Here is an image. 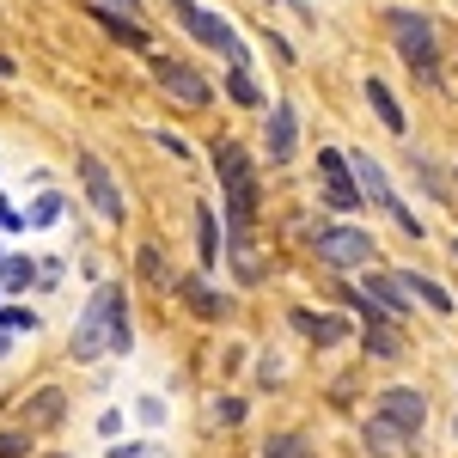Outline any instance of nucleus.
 Wrapping results in <instances>:
<instances>
[{
	"instance_id": "6ab92c4d",
	"label": "nucleus",
	"mask_w": 458,
	"mask_h": 458,
	"mask_svg": "<svg viewBox=\"0 0 458 458\" xmlns=\"http://www.w3.org/2000/svg\"><path fill=\"white\" fill-rule=\"evenodd\" d=\"M135 269H141V282H153V287H172V282H177L172 269H165V257H159V245H141Z\"/></svg>"
},
{
	"instance_id": "412c9836",
	"label": "nucleus",
	"mask_w": 458,
	"mask_h": 458,
	"mask_svg": "<svg viewBox=\"0 0 458 458\" xmlns=\"http://www.w3.org/2000/svg\"><path fill=\"white\" fill-rule=\"evenodd\" d=\"M263 458H312V446H306V434H269Z\"/></svg>"
},
{
	"instance_id": "f03ea898",
	"label": "nucleus",
	"mask_w": 458,
	"mask_h": 458,
	"mask_svg": "<svg viewBox=\"0 0 458 458\" xmlns=\"http://www.w3.org/2000/svg\"><path fill=\"white\" fill-rule=\"evenodd\" d=\"M105 349H129V300H123V287H98V300L73 324V360H98Z\"/></svg>"
},
{
	"instance_id": "cd10ccee",
	"label": "nucleus",
	"mask_w": 458,
	"mask_h": 458,
	"mask_svg": "<svg viewBox=\"0 0 458 458\" xmlns=\"http://www.w3.org/2000/svg\"><path fill=\"white\" fill-rule=\"evenodd\" d=\"M55 458H68V453H55Z\"/></svg>"
},
{
	"instance_id": "0eeeda50",
	"label": "nucleus",
	"mask_w": 458,
	"mask_h": 458,
	"mask_svg": "<svg viewBox=\"0 0 458 458\" xmlns=\"http://www.w3.org/2000/svg\"><path fill=\"white\" fill-rule=\"evenodd\" d=\"M73 165H80V183H86V202L105 214V220H123V190H116V177L105 172V159H98V153H80Z\"/></svg>"
},
{
	"instance_id": "bb28decb",
	"label": "nucleus",
	"mask_w": 458,
	"mask_h": 458,
	"mask_svg": "<svg viewBox=\"0 0 458 458\" xmlns=\"http://www.w3.org/2000/svg\"><path fill=\"white\" fill-rule=\"evenodd\" d=\"M0 80H13V62H6V55H0Z\"/></svg>"
},
{
	"instance_id": "1a4fd4ad",
	"label": "nucleus",
	"mask_w": 458,
	"mask_h": 458,
	"mask_svg": "<svg viewBox=\"0 0 458 458\" xmlns=\"http://www.w3.org/2000/svg\"><path fill=\"white\" fill-rule=\"evenodd\" d=\"M318 177H324V202H330V208H360V196H354V177H349V159H343V153H336V147H324V153H318Z\"/></svg>"
},
{
	"instance_id": "9d476101",
	"label": "nucleus",
	"mask_w": 458,
	"mask_h": 458,
	"mask_svg": "<svg viewBox=\"0 0 458 458\" xmlns=\"http://www.w3.org/2000/svg\"><path fill=\"white\" fill-rule=\"evenodd\" d=\"M293 147H300L293 105H276V116H269V165H287V159H293Z\"/></svg>"
},
{
	"instance_id": "f3484780",
	"label": "nucleus",
	"mask_w": 458,
	"mask_h": 458,
	"mask_svg": "<svg viewBox=\"0 0 458 458\" xmlns=\"http://www.w3.org/2000/svg\"><path fill=\"white\" fill-rule=\"evenodd\" d=\"M196 257H202V269H214V257H220V226H214L208 202L196 208Z\"/></svg>"
},
{
	"instance_id": "6e6552de",
	"label": "nucleus",
	"mask_w": 458,
	"mask_h": 458,
	"mask_svg": "<svg viewBox=\"0 0 458 458\" xmlns=\"http://www.w3.org/2000/svg\"><path fill=\"white\" fill-rule=\"evenodd\" d=\"M153 80H159V92H172L177 105H208V80H202V73L196 68H183V62H172V55H159V62H153Z\"/></svg>"
},
{
	"instance_id": "7ed1b4c3",
	"label": "nucleus",
	"mask_w": 458,
	"mask_h": 458,
	"mask_svg": "<svg viewBox=\"0 0 458 458\" xmlns=\"http://www.w3.org/2000/svg\"><path fill=\"white\" fill-rule=\"evenodd\" d=\"M386 25H391V37H397V55L416 68V80H422V86H440V37H434V19L391 6Z\"/></svg>"
},
{
	"instance_id": "4468645a",
	"label": "nucleus",
	"mask_w": 458,
	"mask_h": 458,
	"mask_svg": "<svg viewBox=\"0 0 458 458\" xmlns=\"http://www.w3.org/2000/svg\"><path fill=\"white\" fill-rule=\"evenodd\" d=\"M360 293H367V300H373L386 318H403V306H410V293L397 287V276H367V287H360Z\"/></svg>"
},
{
	"instance_id": "b1692460",
	"label": "nucleus",
	"mask_w": 458,
	"mask_h": 458,
	"mask_svg": "<svg viewBox=\"0 0 458 458\" xmlns=\"http://www.w3.org/2000/svg\"><path fill=\"white\" fill-rule=\"evenodd\" d=\"M55 214H62V196H43V202H37V208H31V226H49Z\"/></svg>"
},
{
	"instance_id": "39448f33",
	"label": "nucleus",
	"mask_w": 458,
	"mask_h": 458,
	"mask_svg": "<svg viewBox=\"0 0 458 458\" xmlns=\"http://www.w3.org/2000/svg\"><path fill=\"white\" fill-rule=\"evenodd\" d=\"M312 245H318V263H330V269L373 263V233H367V226H318Z\"/></svg>"
},
{
	"instance_id": "dca6fc26",
	"label": "nucleus",
	"mask_w": 458,
	"mask_h": 458,
	"mask_svg": "<svg viewBox=\"0 0 458 458\" xmlns=\"http://www.w3.org/2000/svg\"><path fill=\"white\" fill-rule=\"evenodd\" d=\"M367 105H373V116L386 123L391 135H403V110H397V98H391L386 80H367Z\"/></svg>"
},
{
	"instance_id": "5701e85b",
	"label": "nucleus",
	"mask_w": 458,
	"mask_h": 458,
	"mask_svg": "<svg viewBox=\"0 0 458 458\" xmlns=\"http://www.w3.org/2000/svg\"><path fill=\"white\" fill-rule=\"evenodd\" d=\"M31 453V434H25V428H6V434H0V458H25Z\"/></svg>"
},
{
	"instance_id": "f8f14e48",
	"label": "nucleus",
	"mask_w": 458,
	"mask_h": 458,
	"mask_svg": "<svg viewBox=\"0 0 458 458\" xmlns=\"http://www.w3.org/2000/svg\"><path fill=\"white\" fill-rule=\"evenodd\" d=\"M62 410H68V397L49 386V391H37V397H25V410H19V428L31 434V428H55L62 422Z\"/></svg>"
},
{
	"instance_id": "2eb2a0df",
	"label": "nucleus",
	"mask_w": 458,
	"mask_h": 458,
	"mask_svg": "<svg viewBox=\"0 0 458 458\" xmlns=\"http://www.w3.org/2000/svg\"><path fill=\"white\" fill-rule=\"evenodd\" d=\"M92 13H98V6H92ZM98 25H105V31L116 37L123 49H147V43H153V37H147V25H141V19H123V13H98Z\"/></svg>"
},
{
	"instance_id": "f257e3e1",
	"label": "nucleus",
	"mask_w": 458,
	"mask_h": 458,
	"mask_svg": "<svg viewBox=\"0 0 458 458\" xmlns=\"http://www.w3.org/2000/svg\"><path fill=\"white\" fill-rule=\"evenodd\" d=\"M214 172H220V190H226V257L239 269V282H257L263 263L250 250V220H257V172H250L245 147L220 141L214 147Z\"/></svg>"
},
{
	"instance_id": "393cba45",
	"label": "nucleus",
	"mask_w": 458,
	"mask_h": 458,
	"mask_svg": "<svg viewBox=\"0 0 458 458\" xmlns=\"http://www.w3.org/2000/svg\"><path fill=\"white\" fill-rule=\"evenodd\" d=\"M0 330H37L31 312H0Z\"/></svg>"
},
{
	"instance_id": "20e7f679",
	"label": "nucleus",
	"mask_w": 458,
	"mask_h": 458,
	"mask_svg": "<svg viewBox=\"0 0 458 458\" xmlns=\"http://www.w3.org/2000/svg\"><path fill=\"white\" fill-rule=\"evenodd\" d=\"M172 13H177V25H183L190 37H202L208 49H220V55L233 62V68H245V43L233 37V25H226L220 13H208V6H196V0H177Z\"/></svg>"
},
{
	"instance_id": "9b49d317",
	"label": "nucleus",
	"mask_w": 458,
	"mask_h": 458,
	"mask_svg": "<svg viewBox=\"0 0 458 458\" xmlns=\"http://www.w3.org/2000/svg\"><path fill=\"white\" fill-rule=\"evenodd\" d=\"M177 293H183V300H190V312L196 318H208V324H220V318L233 312V306H226V300H220V293H214L208 282H202V276H183V282H172Z\"/></svg>"
},
{
	"instance_id": "c85d7f7f",
	"label": "nucleus",
	"mask_w": 458,
	"mask_h": 458,
	"mask_svg": "<svg viewBox=\"0 0 458 458\" xmlns=\"http://www.w3.org/2000/svg\"><path fill=\"white\" fill-rule=\"evenodd\" d=\"M453 257H458V245H453Z\"/></svg>"
},
{
	"instance_id": "ddd939ff",
	"label": "nucleus",
	"mask_w": 458,
	"mask_h": 458,
	"mask_svg": "<svg viewBox=\"0 0 458 458\" xmlns=\"http://www.w3.org/2000/svg\"><path fill=\"white\" fill-rule=\"evenodd\" d=\"M293 330L312 336V343H343V336H349V324L336 312H293Z\"/></svg>"
},
{
	"instance_id": "4be33fe9",
	"label": "nucleus",
	"mask_w": 458,
	"mask_h": 458,
	"mask_svg": "<svg viewBox=\"0 0 458 458\" xmlns=\"http://www.w3.org/2000/svg\"><path fill=\"white\" fill-rule=\"evenodd\" d=\"M31 276H37V269L25 263V257H0V282H6V287H25Z\"/></svg>"
},
{
	"instance_id": "a211bd4d",
	"label": "nucleus",
	"mask_w": 458,
	"mask_h": 458,
	"mask_svg": "<svg viewBox=\"0 0 458 458\" xmlns=\"http://www.w3.org/2000/svg\"><path fill=\"white\" fill-rule=\"evenodd\" d=\"M397 287H403L410 300H428L434 312H453V293H446L440 282H428V276H397Z\"/></svg>"
},
{
	"instance_id": "c756f323",
	"label": "nucleus",
	"mask_w": 458,
	"mask_h": 458,
	"mask_svg": "<svg viewBox=\"0 0 458 458\" xmlns=\"http://www.w3.org/2000/svg\"><path fill=\"white\" fill-rule=\"evenodd\" d=\"M453 428H458V422H453Z\"/></svg>"
},
{
	"instance_id": "aec40b11",
	"label": "nucleus",
	"mask_w": 458,
	"mask_h": 458,
	"mask_svg": "<svg viewBox=\"0 0 458 458\" xmlns=\"http://www.w3.org/2000/svg\"><path fill=\"white\" fill-rule=\"evenodd\" d=\"M226 98H233V105H263V92H257L250 68H233V73H226Z\"/></svg>"
},
{
	"instance_id": "423d86ee",
	"label": "nucleus",
	"mask_w": 458,
	"mask_h": 458,
	"mask_svg": "<svg viewBox=\"0 0 458 458\" xmlns=\"http://www.w3.org/2000/svg\"><path fill=\"white\" fill-rule=\"evenodd\" d=\"M373 422H379V428H391L397 440H410V434H416V428L428 422L422 391H410V386H391V391H379V403H373Z\"/></svg>"
},
{
	"instance_id": "a878e982",
	"label": "nucleus",
	"mask_w": 458,
	"mask_h": 458,
	"mask_svg": "<svg viewBox=\"0 0 458 458\" xmlns=\"http://www.w3.org/2000/svg\"><path fill=\"white\" fill-rule=\"evenodd\" d=\"M92 6H98V13H123V19H135V13H141L135 0H92Z\"/></svg>"
}]
</instances>
